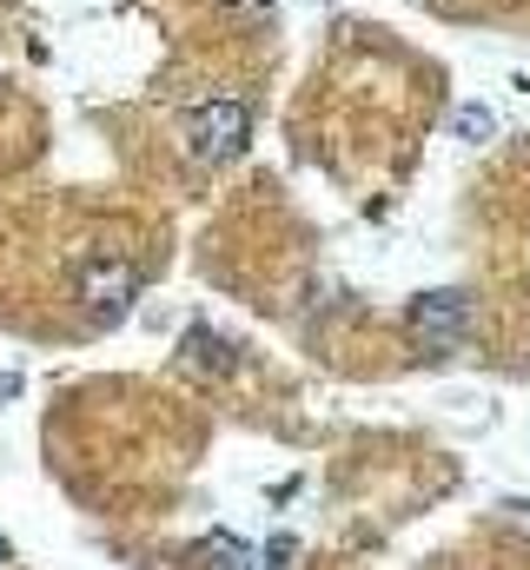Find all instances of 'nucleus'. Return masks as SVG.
<instances>
[{
	"instance_id": "obj_7",
	"label": "nucleus",
	"mask_w": 530,
	"mask_h": 570,
	"mask_svg": "<svg viewBox=\"0 0 530 570\" xmlns=\"http://www.w3.org/2000/svg\"><path fill=\"white\" fill-rule=\"evenodd\" d=\"M226 7H239V13H259L265 0H226Z\"/></svg>"
},
{
	"instance_id": "obj_3",
	"label": "nucleus",
	"mask_w": 530,
	"mask_h": 570,
	"mask_svg": "<svg viewBox=\"0 0 530 570\" xmlns=\"http://www.w3.org/2000/svg\"><path fill=\"white\" fill-rule=\"evenodd\" d=\"M132 292H139V273H132L127 259H87V266H80V298H87L100 318H120L132 305Z\"/></svg>"
},
{
	"instance_id": "obj_4",
	"label": "nucleus",
	"mask_w": 530,
	"mask_h": 570,
	"mask_svg": "<svg viewBox=\"0 0 530 570\" xmlns=\"http://www.w3.org/2000/svg\"><path fill=\"white\" fill-rule=\"evenodd\" d=\"M179 365H186V372H199V379H233V372H239V352H233L219 332L193 325V332L179 338Z\"/></svg>"
},
{
	"instance_id": "obj_2",
	"label": "nucleus",
	"mask_w": 530,
	"mask_h": 570,
	"mask_svg": "<svg viewBox=\"0 0 530 570\" xmlns=\"http://www.w3.org/2000/svg\"><path fill=\"white\" fill-rule=\"evenodd\" d=\"M404 332H411L418 345H431V352H458V345L478 332V305H471L464 292H424V298H411Z\"/></svg>"
},
{
	"instance_id": "obj_5",
	"label": "nucleus",
	"mask_w": 530,
	"mask_h": 570,
	"mask_svg": "<svg viewBox=\"0 0 530 570\" xmlns=\"http://www.w3.org/2000/svg\"><path fill=\"white\" fill-rule=\"evenodd\" d=\"M451 134H458L464 146H484L491 134H498V120H491L484 100H464V107H451Z\"/></svg>"
},
{
	"instance_id": "obj_6",
	"label": "nucleus",
	"mask_w": 530,
	"mask_h": 570,
	"mask_svg": "<svg viewBox=\"0 0 530 570\" xmlns=\"http://www.w3.org/2000/svg\"><path fill=\"white\" fill-rule=\"evenodd\" d=\"M206 564L213 570H253V551H246L233 531H213V538H206Z\"/></svg>"
},
{
	"instance_id": "obj_1",
	"label": "nucleus",
	"mask_w": 530,
	"mask_h": 570,
	"mask_svg": "<svg viewBox=\"0 0 530 570\" xmlns=\"http://www.w3.org/2000/svg\"><path fill=\"white\" fill-rule=\"evenodd\" d=\"M246 140H253V114H246V100H206V107L186 114V153H193L199 166H226V159H239Z\"/></svg>"
}]
</instances>
